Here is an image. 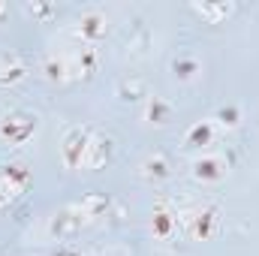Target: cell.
Returning a JSON list of instances; mask_svg holds the SVG:
<instances>
[{
	"label": "cell",
	"instance_id": "cell-1",
	"mask_svg": "<svg viewBox=\"0 0 259 256\" xmlns=\"http://www.w3.org/2000/svg\"><path fill=\"white\" fill-rule=\"evenodd\" d=\"M81 24H84V33H103V27H97V24H103V18H100V15H88Z\"/></svg>",
	"mask_w": 259,
	"mask_h": 256
},
{
	"label": "cell",
	"instance_id": "cell-2",
	"mask_svg": "<svg viewBox=\"0 0 259 256\" xmlns=\"http://www.w3.org/2000/svg\"><path fill=\"white\" fill-rule=\"evenodd\" d=\"M196 139H202V142H208V127H196L193 133H190V142H196Z\"/></svg>",
	"mask_w": 259,
	"mask_h": 256
}]
</instances>
